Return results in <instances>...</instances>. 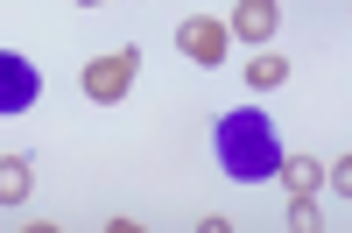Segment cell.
<instances>
[{
	"instance_id": "cell-10",
	"label": "cell",
	"mask_w": 352,
	"mask_h": 233,
	"mask_svg": "<svg viewBox=\"0 0 352 233\" xmlns=\"http://www.w3.org/2000/svg\"><path fill=\"white\" fill-rule=\"evenodd\" d=\"M324 184L338 191V205H345V198H352V156H338V163L324 170Z\"/></svg>"
},
{
	"instance_id": "cell-4",
	"label": "cell",
	"mask_w": 352,
	"mask_h": 233,
	"mask_svg": "<svg viewBox=\"0 0 352 233\" xmlns=\"http://www.w3.org/2000/svg\"><path fill=\"white\" fill-rule=\"evenodd\" d=\"M36 92H43L36 64H28L21 50H0V113H28V106H36Z\"/></svg>"
},
{
	"instance_id": "cell-9",
	"label": "cell",
	"mask_w": 352,
	"mask_h": 233,
	"mask_svg": "<svg viewBox=\"0 0 352 233\" xmlns=\"http://www.w3.org/2000/svg\"><path fill=\"white\" fill-rule=\"evenodd\" d=\"M317 226H324V212H317L310 198H296V205H289V233H317Z\"/></svg>"
},
{
	"instance_id": "cell-5",
	"label": "cell",
	"mask_w": 352,
	"mask_h": 233,
	"mask_svg": "<svg viewBox=\"0 0 352 233\" xmlns=\"http://www.w3.org/2000/svg\"><path fill=\"white\" fill-rule=\"evenodd\" d=\"M275 21H282L275 0H240V8H232V21H226V36H240V43H268Z\"/></svg>"
},
{
	"instance_id": "cell-7",
	"label": "cell",
	"mask_w": 352,
	"mask_h": 233,
	"mask_svg": "<svg viewBox=\"0 0 352 233\" xmlns=\"http://www.w3.org/2000/svg\"><path fill=\"white\" fill-rule=\"evenodd\" d=\"M36 191V163L28 156H0V205H21Z\"/></svg>"
},
{
	"instance_id": "cell-1",
	"label": "cell",
	"mask_w": 352,
	"mask_h": 233,
	"mask_svg": "<svg viewBox=\"0 0 352 233\" xmlns=\"http://www.w3.org/2000/svg\"><path fill=\"white\" fill-rule=\"evenodd\" d=\"M212 149H219V163H226V177H240V184H268L275 163H282V141H275V128H268V113H261V106L219 113Z\"/></svg>"
},
{
	"instance_id": "cell-2",
	"label": "cell",
	"mask_w": 352,
	"mask_h": 233,
	"mask_svg": "<svg viewBox=\"0 0 352 233\" xmlns=\"http://www.w3.org/2000/svg\"><path fill=\"white\" fill-rule=\"evenodd\" d=\"M134 71H141V50H134V43H127V50H113V57H92V64H85V99H99V106L127 99Z\"/></svg>"
},
{
	"instance_id": "cell-6",
	"label": "cell",
	"mask_w": 352,
	"mask_h": 233,
	"mask_svg": "<svg viewBox=\"0 0 352 233\" xmlns=\"http://www.w3.org/2000/svg\"><path fill=\"white\" fill-rule=\"evenodd\" d=\"M275 177L289 184V198H310L317 184H324V163H317V156H282V163H275Z\"/></svg>"
},
{
	"instance_id": "cell-3",
	"label": "cell",
	"mask_w": 352,
	"mask_h": 233,
	"mask_svg": "<svg viewBox=\"0 0 352 233\" xmlns=\"http://www.w3.org/2000/svg\"><path fill=\"white\" fill-rule=\"evenodd\" d=\"M226 21H212V14H190V21H176V50L190 57V64H204V71H219L226 64Z\"/></svg>"
},
{
	"instance_id": "cell-11",
	"label": "cell",
	"mask_w": 352,
	"mask_h": 233,
	"mask_svg": "<svg viewBox=\"0 0 352 233\" xmlns=\"http://www.w3.org/2000/svg\"><path fill=\"white\" fill-rule=\"evenodd\" d=\"M78 8H99V0H78Z\"/></svg>"
},
{
	"instance_id": "cell-8",
	"label": "cell",
	"mask_w": 352,
	"mask_h": 233,
	"mask_svg": "<svg viewBox=\"0 0 352 233\" xmlns=\"http://www.w3.org/2000/svg\"><path fill=\"white\" fill-rule=\"evenodd\" d=\"M282 78H289V64H282V57H275L268 43H261V50L247 57V85H254V92H275Z\"/></svg>"
}]
</instances>
